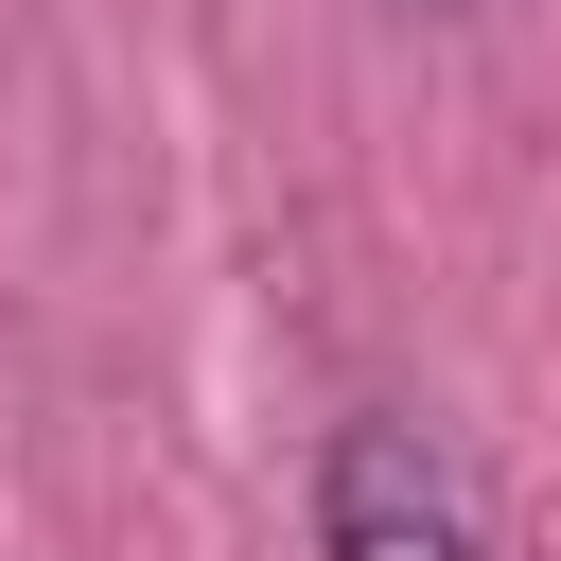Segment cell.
<instances>
[{"label": "cell", "mask_w": 561, "mask_h": 561, "mask_svg": "<svg viewBox=\"0 0 561 561\" xmlns=\"http://www.w3.org/2000/svg\"><path fill=\"white\" fill-rule=\"evenodd\" d=\"M316 561H491L473 473H456L403 403L333 421V456H316Z\"/></svg>", "instance_id": "6da1fadb"}, {"label": "cell", "mask_w": 561, "mask_h": 561, "mask_svg": "<svg viewBox=\"0 0 561 561\" xmlns=\"http://www.w3.org/2000/svg\"><path fill=\"white\" fill-rule=\"evenodd\" d=\"M421 18H438V0H421Z\"/></svg>", "instance_id": "7a4b0ae2"}]
</instances>
